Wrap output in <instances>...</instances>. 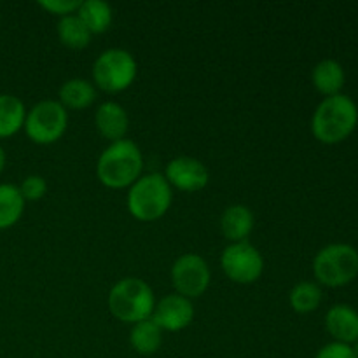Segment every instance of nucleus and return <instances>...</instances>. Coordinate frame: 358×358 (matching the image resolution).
I'll return each mask as SVG.
<instances>
[{
	"label": "nucleus",
	"mask_w": 358,
	"mask_h": 358,
	"mask_svg": "<svg viewBox=\"0 0 358 358\" xmlns=\"http://www.w3.org/2000/svg\"><path fill=\"white\" fill-rule=\"evenodd\" d=\"M143 168L142 150L135 142L122 138L112 142L98 157L96 175L108 189L131 187L140 178Z\"/></svg>",
	"instance_id": "f257e3e1"
},
{
	"label": "nucleus",
	"mask_w": 358,
	"mask_h": 358,
	"mask_svg": "<svg viewBox=\"0 0 358 358\" xmlns=\"http://www.w3.org/2000/svg\"><path fill=\"white\" fill-rule=\"evenodd\" d=\"M357 103L346 94H334L322 101L311 119V131L315 138L327 145L343 142L357 128Z\"/></svg>",
	"instance_id": "f03ea898"
},
{
	"label": "nucleus",
	"mask_w": 358,
	"mask_h": 358,
	"mask_svg": "<svg viewBox=\"0 0 358 358\" xmlns=\"http://www.w3.org/2000/svg\"><path fill=\"white\" fill-rule=\"evenodd\" d=\"M156 299L154 292L143 280L122 278L112 287L108 294V310L117 320L126 324H138L152 317Z\"/></svg>",
	"instance_id": "7ed1b4c3"
},
{
	"label": "nucleus",
	"mask_w": 358,
	"mask_h": 358,
	"mask_svg": "<svg viewBox=\"0 0 358 358\" xmlns=\"http://www.w3.org/2000/svg\"><path fill=\"white\" fill-rule=\"evenodd\" d=\"M171 198V185L168 184L164 175H143L129 187L128 210L136 220L152 222L168 212Z\"/></svg>",
	"instance_id": "20e7f679"
},
{
	"label": "nucleus",
	"mask_w": 358,
	"mask_h": 358,
	"mask_svg": "<svg viewBox=\"0 0 358 358\" xmlns=\"http://www.w3.org/2000/svg\"><path fill=\"white\" fill-rule=\"evenodd\" d=\"M313 275L325 287H345L358 275V252L352 245L332 243L322 248L313 261Z\"/></svg>",
	"instance_id": "39448f33"
},
{
	"label": "nucleus",
	"mask_w": 358,
	"mask_h": 358,
	"mask_svg": "<svg viewBox=\"0 0 358 358\" xmlns=\"http://www.w3.org/2000/svg\"><path fill=\"white\" fill-rule=\"evenodd\" d=\"M136 59L126 49L112 48L101 52L93 65V79L100 90L119 93L128 90L136 79Z\"/></svg>",
	"instance_id": "423d86ee"
},
{
	"label": "nucleus",
	"mask_w": 358,
	"mask_h": 358,
	"mask_svg": "<svg viewBox=\"0 0 358 358\" xmlns=\"http://www.w3.org/2000/svg\"><path fill=\"white\" fill-rule=\"evenodd\" d=\"M69 126L66 108L56 100H42L27 112L24 131L28 138L41 145L55 143L63 136Z\"/></svg>",
	"instance_id": "0eeeda50"
},
{
	"label": "nucleus",
	"mask_w": 358,
	"mask_h": 358,
	"mask_svg": "<svg viewBox=\"0 0 358 358\" xmlns=\"http://www.w3.org/2000/svg\"><path fill=\"white\" fill-rule=\"evenodd\" d=\"M220 266L233 282L248 285L261 278L264 271V259L261 252L248 241L231 243L220 255Z\"/></svg>",
	"instance_id": "6e6552de"
},
{
	"label": "nucleus",
	"mask_w": 358,
	"mask_h": 358,
	"mask_svg": "<svg viewBox=\"0 0 358 358\" xmlns=\"http://www.w3.org/2000/svg\"><path fill=\"white\" fill-rule=\"evenodd\" d=\"M210 268L205 259L198 254H184L173 262L171 283L180 296L192 299L206 292L210 285Z\"/></svg>",
	"instance_id": "1a4fd4ad"
},
{
	"label": "nucleus",
	"mask_w": 358,
	"mask_h": 358,
	"mask_svg": "<svg viewBox=\"0 0 358 358\" xmlns=\"http://www.w3.org/2000/svg\"><path fill=\"white\" fill-rule=\"evenodd\" d=\"M164 178L168 184L185 192L201 191L208 185V168L199 159L189 156H178L166 164Z\"/></svg>",
	"instance_id": "9d476101"
},
{
	"label": "nucleus",
	"mask_w": 358,
	"mask_h": 358,
	"mask_svg": "<svg viewBox=\"0 0 358 358\" xmlns=\"http://www.w3.org/2000/svg\"><path fill=\"white\" fill-rule=\"evenodd\" d=\"M150 318L161 331L178 332L191 325L194 318V306L187 297L180 294H170L154 306Z\"/></svg>",
	"instance_id": "9b49d317"
},
{
	"label": "nucleus",
	"mask_w": 358,
	"mask_h": 358,
	"mask_svg": "<svg viewBox=\"0 0 358 358\" xmlns=\"http://www.w3.org/2000/svg\"><path fill=\"white\" fill-rule=\"evenodd\" d=\"M327 332L336 343L352 345L358 341V313L348 304H336L325 315Z\"/></svg>",
	"instance_id": "f8f14e48"
},
{
	"label": "nucleus",
	"mask_w": 358,
	"mask_h": 358,
	"mask_svg": "<svg viewBox=\"0 0 358 358\" xmlns=\"http://www.w3.org/2000/svg\"><path fill=\"white\" fill-rule=\"evenodd\" d=\"M94 124H96V129L103 138L119 142L128 133L129 117L119 103H115V101H103L96 108Z\"/></svg>",
	"instance_id": "ddd939ff"
},
{
	"label": "nucleus",
	"mask_w": 358,
	"mask_h": 358,
	"mask_svg": "<svg viewBox=\"0 0 358 358\" xmlns=\"http://www.w3.org/2000/svg\"><path fill=\"white\" fill-rule=\"evenodd\" d=\"M254 213L245 205H231L220 217V231L231 243L247 241L254 229Z\"/></svg>",
	"instance_id": "4468645a"
},
{
	"label": "nucleus",
	"mask_w": 358,
	"mask_h": 358,
	"mask_svg": "<svg viewBox=\"0 0 358 358\" xmlns=\"http://www.w3.org/2000/svg\"><path fill=\"white\" fill-rule=\"evenodd\" d=\"M311 79H313V86L317 87V91H320L327 98L334 96V94H339V91L345 86V70H343L341 63L336 59H322L320 63L315 65Z\"/></svg>",
	"instance_id": "2eb2a0df"
},
{
	"label": "nucleus",
	"mask_w": 358,
	"mask_h": 358,
	"mask_svg": "<svg viewBox=\"0 0 358 358\" xmlns=\"http://www.w3.org/2000/svg\"><path fill=\"white\" fill-rule=\"evenodd\" d=\"M27 108L24 103L14 94L0 93V138H9L16 135L24 126Z\"/></svg>",
	"instance_id": "dca6fc26"
},
{
	"label": "nucleus",
	"mask_w": 358,
	"mask_h": 358,
	"mask_svg": "<svg viewBox=\"0 0 358 358\" xmlns=\"http://www.w3.org/2000/svg\"><path fill=\"white\" fill-rule=\"evenodd\" d=\"M59 103L63 107L76 108H87L94 100H96V90L93 84L86 79H70L62 84L59 87Z\"/></svg>",
	"instance_id": "f3484780"
},
{
	"label": "nucleus",
	"mask_w": 358,
	"mask_h": 358,
	"mask_svg": "<svg viewBox=\"0 0 358 358\" xmlns=\"http://www.w3.org/2000/svg\"><path fill=\"white\" fill-rule=\"evenodd\" d=\"M129 343H131V348L140 355H152L161 348L163 331L154 324L152 318H147V320L133 325Z\"/></svg>",
	"instance_id": "a211bd4d"
},
{
	"label": "nucleus",
	"mask_w": 358,
	"mask_h": 358,
	"mask_svg": "<svg viewBox=\"0 0 358 358\" xmlns=\"http://www.w3.org/2000/svg\"><path fill=\"white\" fill-rule=\"evenodd\" d=\"M76 14L91 34H103L112 23V7L101 0H84Z\"/></svg>",
	"instance_id": "6ab92c4d"
},
{
	"label": "nucleus",
	"mask_w": 358,
	"mask_h": 358,
	"mask_svg": "<svg viewBox=\"0 0 358 358\" xmlns=\"http://www.w3.org/2000/svg\"><path fill=\"white\" fill-rule=\"evenodd\" d=\"M24 199L13 184H0V231L13 227L21 219Z\"/></svg>",
	"instance_id": "aec40b11"
},
{
	"label": "nucleus",
	"mask_w": 358,
	"mask_h": 358,
	"mask_svg": "<svg viewBox=\"0 0 358 358\" xmlns=\"http://www.w3.org/2000/svg\"><path fill=\"white\" fill-rule=\"evenodd\" d=\"M91 31L87 30L86 24L80 21L77 14H69V16L59 17L58 21V37L63 45L70 49H83L90 44Z\"/></svg>",
	"instance_id": "412c9836"
},
{
	"label": "nucleus",
	"mask_w": 358,
	"mask_h": 358,
	"mask_svg": "<svg viewBox=\"0 0 358 358\" xmlns=\"http://www.w3.org/2000/svg\"><path fill=\"white\" fill-rule=\"evenodd\" d=\"M290 306L296 313L306 315L317 310L322 303V289L313 282H301L290 290Z\"/></svg>",
	"instance_id": "4be33fe9"
},
{
	"label": "nucleus",
	"mask_w": 358,
	"mask_h": 358,
	"mask_svg": "<svg viewBox=\"0 0 358 358\" xmlns=\"http://www.w3.org/2000/svg\"><path fill=\"white\" fill-rule=\"evenodd\" d=\"M17 189H20L24 201H38L48 192V182H45V178L38 177V175H30V177L21 182Z\"/></svg>",
	"instance_id": "5701e85b"
},
{
	"label": "nucleus",
	"mask_w": 358,
	"mask_h": 358,
	"mask_svg": "<svg viewBox=\"0 0 358 358\" xmlns=\"http://www.w3.org/2000/svg\"><path fill=\"white\" fill-rule=\"evenodd\" d=\"M38 6L63 17L69 16V14H76L80 7V0H41Z\"/></svg>",
	"instance_id": "b1692460"
},
{
	"label": "nucleus",
	"mask_w": 358,
	"mask_h": 358,
	"mask_svg": "<svg viewBox=\"0 0 358 358\" xmlns=\"http://www.w3.org/2000/svg\"><path fill=\"white\" fill-rule=\"evenodd\" d=\"M315 358H357V355L353 352V346L334 341L325 345Z\"/></svg>",
	"instance_id": "393cba45"
},
{
	"label": "nucleus",
	"mask_w": 358,
	"mask_h": 358,
	"mask_svg": "<svg viewBox=\"0 0 358 358\" xmlns=\"http://www.w3.org/2000/svg\"><path fill=\"white\" fill-rule=\"evenodd\" d=\"M3 168H6V150L0 145V173L3 171Z\"/></svg>",
	"instance_id": "a878e982"
},
{
	"label": "nucleus",
	"mask_w": 358,
	"mask_h": 358,
	"mask_svg": "<svg viewBox=\"0 0 358 358\" xmlns=\"http://www.w3.org/2000/svg\"><path fill=\"white\" fill-rule=\"evenodd\" d=\"M353 352H355V355H357V358H358V341L355 343V346H353Z\"/></svg>",
	"instance_id": "bb28decb"
}]
</instances>
